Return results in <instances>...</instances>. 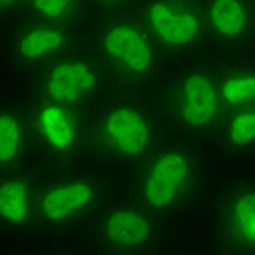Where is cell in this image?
<instances>
[{
  "mask_svg": "<svg viewBox=\"0 0 255 255\" xmlns=\"http://www.w3.org/2000/svg\"><path fill=\"white\" fill-rule=\"evenodd\" d=\"M22 18L90 28L96 11L90 0H26Z\"/></svg>",
  "mask_w": 255,
  "mask_h": 255,
  "instance_id": "17",
  "label": "cell"
},
{
  "mask_svg": "<svg viewBox=\"0 0 255 255\" xmlns=\"http://www.w3.org/2000/svg\"><path fill=\"white\" fill-rule=\"evenodd\" d=\"M35 168L0 170V240L37 242Z\"/></svg>",
  "mask_w": 255,
  "mask_h": 255,
  "instance_id": "12",
  "label": "cell"
},
{
  "mask_svg": "<svg viewBox=\"0 0 255 255\" xmlns=\"http://www.w3.org/2000/svg\"><path fill=\"white\" fill-rule=\"evenodd\" d=\"M214 57L255 50V0H203Z\"/></svg>",
  "mask_w": 255,
  "mask_h": 255,
  "instance_id": "13",
  "label": "cell"
},
{
  "mask_svg": "<svg viewBox=\"0 0 255 255\" xmlns=\"http://www.w3.org/2000/svg\"><path fill=\"white\" fill-rule=\"evenodd\" d=\"M135 13L170 66L214 57L203 0H140Z\"/></svg>",
  "mask_w": 255,
  "mask_h": 255,
  "instance_id": "10",
  "label": "cell"
},
{
  "mask_svg": "<svg viewBox=\"0 0 255 255\" xmlns=\"http://www.w3.org/2000/svg\"><path fill=\"white\" fill-rule=\"evenodd\" d=\"M92 161L123 181L168 135L155 96L114 90L90 112Z\"/></svg>",
  "mask_w": 255,
  "mask_h": 255,
  "instance_id": "3",
  "label": "cell"
},
{
  "mask_svg": "<svg viewBox=\"0 0 255 255\" xmlns=\"http://www.w3.org/2000/svg\"><path fill=\"white\" fill-rule=\"evenodd\" d=\"M24 81L26 94L50 98L83 112H94L114 92L112 79L92 50L90 42L50 61Z\"/></svg>",
  "mask_w": 255,
  "mask_h": 255,
  "instance_id": "9",
  "label": "cell"
},
{
  "mask_svg": "<svg viewBox=\"0 0 255 255\" xmlns=\"http://www.w3.org/2000/svg\"><path fill=\"white\" fill-rule=\"evenodd\" d=\"M98 13H109V11H125V9H135L140 0H90Z\"/></svg>",
  "mask_w": 255,
  "mask_h": 255,
  "instance_id": "19",
  "label": "cell"
},
{
  "mask_svg": "<svg viewBox=\"0 0 255 255\" xmlns=\"http://www.w3.org/2000/svg\"><path fill=\"white\" fill-rule=\"evenodd\" d=\"M120 179L96 161L39 172L37 242H74L118 194Z\"/></svg>",
  "mask_w": 255,
  "mask_h": 255,
  "instance_id": "2",
  "label": "cell"
},
{
  "mask_svg": "<svg viewBox=\"0 0 255 255\" xmlns=\"http://www.w3.org/2000/svg\"><path fill=\"white\" fill-rule=\"evenodd\" d=\"M155 101L168 133L207 146L225 116L216 81V57L172 66Z\"/></svg>",
  "mask_w": 255,
  "mask_h": 255,
  "instance_id": "5",
  "label": "cell"
},
{
  "mask_svg": "<svg viewBox=\"0 0 255 255\" xmlns=\"http://www.w3.org/2000/svg\"><path fill=\"white\" fill-rule=\"evenodd\" d=\"M22 101L31 131L33 168L37 172L61 170L92 161L90 112L26 92Z\"/></svg>",
  "mask_w": 255,
  "mask_h": 255,
  "instance_id": "6",
  "label": "cell"
},
{
  "mask_svg": "<svg viewBox=\"0 0 255 255\" xmlns=\"http://www.w3.org/2000/svg\"><path fill=\"white\" fill-rule=\"evenodd\" d=\"M216 81L225 112L255 105V50L234 57H216Z\"/></svg>",
  "mask_w": 255,
  "mask_h": 255,
  "instance_id": "16",
  "label": "cell"
},
{
  "mask_svg": "<svg viewBox=\"0 0 255 255\" xmlns=\"http://www.w3.org/2000/svg\"><path fill=\"white\" fill-rule=\"evenodd\" d=\"M26 0H0V28L22 18Z\"/></svg>",
  "mask_w": 255,
  "mask_h": 255,
  "instance_id": "18",
  "label": "cell"
},
{
  "mask_svg": "<svg viewBox=\"0 0 255 255\" xmlns=\"http://www.w3.org/2000/svg\"><path fill=\"white\" fill-rule=\"evenodd\" d=\"M123 192L172 227L201 216L214 188L207 146L168 133L146 159L120 181Z\"/></svg>",
  "mask_w": 255,
  "mask_h": 255,
  "instance_id": "1",
  "label": "cell"
},
{
  "mask_svg": "<svg viewBox=\"0 0 255 255\" xmlns=\"http://www.w3.org/2000/svg\"><path fill=\"white\" fill-rule=\"evenodd\" d=\"M201 216L210 251L255 255V166L214 183Z\"/></svg>",
  "mask_w": 255,
  "mask_h": 255,
  "instance_id": "8",
  "label": "cell"
},
{
  "mask_svg": "<svg viewBox=\"0 0 255 255\" xmlns=\"http://www.w3.org/2000/svg\"><path fill=\"white\" fill-rule=\"evenodd\" d=\"M0 31V53L4 63L24 79L77 46L88 44L90 37V28L33 18H18Z\"/></svg>",
  "mask_w": 255,
  "mask_h": 255,
  "instance_id": "11",
  "label": "cell"
},
{
  "mask_svg": "<svg viewBox=\"0 0 255 255\" xmlns=\"http://www.w3.org/2000/svg\"><path fill=\"white\" fill-rule=\"evenodd\" d=\"M172 234L175 227L170 223L153 214L120 188L81 240L88 251L94 253L150 255L166 251Z\"/></svg>",
  "mask_w": 255,
  "mask_h": 255,
  "instance_id": "7",
  "label": "cell"
},
{
  "mask_svg": "<svg viewBox=\"0 0 255 255\" xmlns=\"http://www.w3.org/2000/svg\"><path fill=\"white\" fill-rule=\"evenodd\" d=\"M33 168L31 131L22 98L0 96V170Z\"/></svg>",
  "mask_w": 255,
  "mask_h": 255,
  "instance_id": "15",
  "label": "cell"
},
{
  "mask_svg": "<svg viewBox=\"0 0 255 255\" xmlns=\"http://www.w3.org/2000/svg\"><path fill=\"white\" fill-rule=\"evenodd\" d=\"M88 42L118 92L155 96L172 68L135 9L98 13Z\"/></svg>",
  "mask_w": 255,
  "mask_h": 255,
  "instance_id": "4",
  "label": "cell"
},
{
  "mask_svg": "<svg viewBox=\"0 0 255 255\" xmlns=\"http://www.w3.org/2000/svg\"><path fill=\"white\" fill-rule=\"evenodd\" d=\"M207 146L231 170L255 166V105L227 109Z\"/></svg>",
  "mask_w": 255,
  "mask_h": 255,
  "instance_id": "14",
  "label": "cell"
}]
</instances>
